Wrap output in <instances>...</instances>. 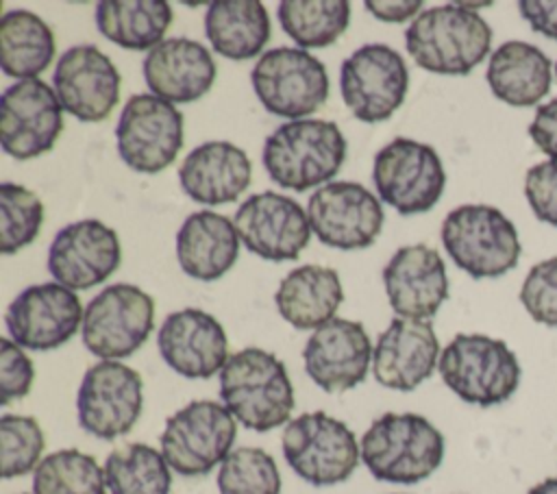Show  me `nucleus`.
<instances>
[{
    "instance_id": "412c9836",
    "label": "nucleus",
    "mask_w": 557,
    "mask_h": 494,
    "mask_svg": "<svg viewBox=\"0 0 557 494\" xmlns=\"http://www.w3.org/2000/svg\"><path fill=\"white\" fill-rule=\"evenodd\" d=\"M372 344L361 322L333 318L318 326L302 348L305 370L329 394L352 390L368 376Z\"/></svg>"
},
{
    "instance_id": "393cba45",
    "label": "nucleus",
    "mask_w": 557,
    "mask_h": 494,
    "mask_svg": "<svg viewBox=\"0 0 557 494\" xmlns=\"http://www.w3.org/2000/svg\"><path fill=\"white\" fill-rule=\"evenodd\" d=\"M150 94L168 102H194L202 98L215 81V61L211 52L187 37L163 39L154 46L141 65Z\"/></svg>"
},
{
    "instance_id": "ddd939ff",
    "label": "nucleus",
    "mask_w": 557,
    "mask_h": 494,
    "mask_svg": "<svg viewBox=\"0 0 557 494\" xmlns=\"http://www.w3.org/2000/svg\"><path fill=\"white\" fill-rule=\"evenodd\" d=\"M144 381L122 361L94 363L78 387L76 413L83 431L98 440L126 435L141 416Z\"/></svg>"
},
{
    "instance_id": "4468645a",
    "label": "nucleus",
    "mask_w": 557,
    "mask_h": 494,
    "mask_svg": "<svg viewBox=\"0 0 557 494\" xmlns=\"http://www.w3.org/2000/svg\"><path fill=\"white\" fill-rule=\"evenodd\" d=\"M407 63L385 44L357 48L339 70V89L348 111L368 124L387 120L405 100Z\"/></svg>"
},
{
    "instance_id": "f03ea898",
    "label": "nucleus",
    "mask_w": 557,
    "mask_h": 494,
    "mask_svg": "<svg viewBox=\"0 0 557 494\" xmlns=\"http://www.w3.org/2000/svg\"><path fill=\"white\" fill-rule=\"evenodd\" d=\"M222 405L246 429L265 433L289 420L294 387L285 363L257 346L237 350L220 372Z\"/></svg>"
},
{
    "instance_id": "c85d7f7f",
    "label": "nucleus",
    "mask_w": 557,
    "mask_h": 494,
    "mask_svg": "<svg viewBox=\"0 0 557 494\" xmlns=\"http://www.w3.org/2000/svg\"><path fill=\"white\" fill-rule=\"evenodd\" d=\"M342 300L339 274L324 265H300L287 272L274 294L281 318L300 331H315L333 320Z\"/></svg>"
},
{
    "instance_id": "58836bf2",
    "label": "nucleus",
    "mask_w": 557,
    "mask_h": 494,
    "mask_svg": "<svg viewBox=\"0 0 557 494\" xmlns=\"http://www.w3.org/2000/svg\"><path fill=\"white\" fill-rule=\"evenodd\" d=\"M520 302L535 322L557 329V257L529 270L520 287Z\"/></svg>"
},
{
    "instance_id": "4c0bfd02",
    "label": "nucleus",
    "mask_w": 557,
    "mask_h": 494,
    "mask_svg": "<svg viewBox=\"0 0 557 494\" xmlns=\"http://www.w3.org/2000/svg\"><path fill=\"white\" fill-rule=\"evenodd\" d=\"M44 446V431L35 418L17 413H4L0 418V455L4 479L22 477L35 470L39 466Z\"/></svg>"
},
{
    "instance_id": "6ab92c4d",
    "label": "nucleus",
    "mask_w": 557,
    "mask_h": 494,
    "mask_svg": "<svg viewBox=\"0 0 557 494\" xmlns=\"http://www.w3.org/2000/svg\"><path fill=\"white\" fill-rule=\"evenodd\" d=\"M122 261L117 233L96 218L63 226L48 250V272L67 289H89L104 283Z\"/></svg>"
},
{
    "instance_id": "dca6fc26",
    "label": "nucleus",
    "mask_w": 557,
    "mask_h": 494,
    "mask_svg": "<svg viewBox=\"0 0 557 494\" xmlns=\"http://www.w3.org/2000/svg\"><path fill=\"white\" fill-rule=\"evenodd\" d=\"M63 131V107L57 91L39 78L17 81L0 98L2 150L28 161L48 152Z\"/></svg>"
},
{
    "instance_id": "f704fd0d",
    "label": "nucleus",
    "mask_w": 557,
    "mask_h": 494,
    "mask_svg": "<svg viewBox=\"0 0 557 494\" xmlns=\"http://www.w3.org/2000/svg\"><path fill=\"white\" fill-rule=\"evenodd\" d=\"M104 468L78 448L46 455L33 472L35 494H107Z\"/></svg>"
},
{
    "instance_id": "b1692460",
    "label": "nucleus",
    "mask_w": 557,
    "mask_h": 494,
    "mask_svg": "<svg viewBox=\"0 0 557 494\" xmlns=\"http://www.w3.org/2000/svg\"><path fill=\"white\" fill-rule=\"evenodd\" d=\"M440 355V342L429 320L396 316L374 344L372 372L383 387L411 392L435 372Z\"/></svg>"
},
{
    "instance_id": "4be33fe9",
    "label": "nucleus",
    "mask_w": 557,
    "mask_h": 494,
    "mask_svg": "<svg viewBox=\"0 0 557 494\" xmlns=\"http://www.w3.org/2000/svg\"><path fill=\"white\" fill-rule=\"evenodd\" d=\"M161 359L181 376L209 379L228 361V337L207 311L187 307L170 313L157 333Z\"/></svg>"
},
{
    "instance_id": "9b49d317",
    "label": "nucleus",
    "mask_w": 557,
    "mask_h": 494,
    "mask_svg": "<svg viewBox=\"0 0 557 494\" xmlns=\"http://www.w3.org/2000/svg\"><path fill=\"white\" fill-rule=\"evenodd\" d=\"M372 181L383 202L400 215L429 211L444 194L446 172L429 144L396 137L374 155Z\"/></svg>"
},
{
    "instance_id": "6e6552de",
    "label": "nucleus",
    "mask_w": 557,
    "mask_h": 494,
    "mask_svg": "<svg viewBox=\"0 0 557 494\" xmlns=\"http://www.w3.org/2000/svg\"><path fill=\"white\" fill-rule=\"evenodd\" d=\"M235 416L215 400H191L165 420L159 437L168 466L183 477L209 474L231 455Z\"/></svg>"
},
{
    "instance_id": "423d86ee",
    "label": "nucleus",
    "mask_w": 557,
    "mask_h": 494,
    "mask_svg": "<svg viewBox=\"0 0 557 494\" xmlns=\"http://www.w3.org/2000/svg\"><path fill=\"white\" fill-rule=\"evenodd\" d=\"M442 244L472 279H492L518 265L522 246L513 222L490 205H461L442 222Z\"/></svg>"
},
{
    "instance_id": "473e14b6",
    "label": "nucleus",
    "mask_w": 557,
    "mask_h": 494,
    "mask_svg": "<svg viewBox=\"0 0 557 494\" xmlns=\"http://www.w3.org/2000/svg\"><path fill=\"white\" fill-rule=\"evenodd\" d=\"M111 494H170L172 474L161 450L133 442L109 453L104 461Z\"/></svg>"
},
{
    "instance_id": "37998d69",
    "label": "nucleus",
    "mask_w": 557,
    "mask_h": 494,
    "mask_svg": "<svg viewBox=\"0 0 557 494\" xmlns=\"http://www.w3.org/2000/svg\"><path fill=\"white\" fill-rule=\"evenodd\" d=\"M518 9L535 33L557 41V0H522Z\"/></svg>"
},
{
    "instance_id": "c9c22d12",
    "label": "nucleus",
    "mask_w": 557,
    "mask_h": 494,
    "mask_svg": "<svg viewBox=\"0 0 557 494\" xmlns=\"http://www.w3.org/2000/svg\"><path fill=\"white\" fill-rule=\"evenodd\" d=\"M220 494H281V474L274 457L257 446H242L220 464Z\"/></svg>"
},
{
    "instance_id": "79ce46f5",
    "label": "nucleus",
    "mask_w": 557,
    "mask_h": 494,
    "mask_svg": "<svg viewBox=\"0 0 557 494\" xmlns=\"http://www.w3.org/2000/svg\"><path fill=\"white\" fill-rule=\"evenodd\" d=\"M529 135L546 157L557 161V98L537 107Z\"/></svg>"
},
{
    "instance_id": "5701e85b",
    "label": "nucleus",
    "mask_w": 557,
    "mask_h": 494,
    "mask_svg": "<svg viewBox=\"0 0 557 494\" xmlns=\"http://www.w3.org/2000/svg\"><path fill=\"white\" fill-rule=\"evenodd\" d=\"M383 285L398 318L429 320L448 298L444 259L426 244L398 248L383 268Z\"/></svg>"
},
{
    "instance_id": "aec40b11",
    "label": "nucleus",
    "mask_w": 557,
    "mask_h": 494,
    "mask_svg": "<svg viewBox=\"0 0 557 494\" xmlns=\"http://www.w3.org/2000/svg\"><path fill=\"white\" fill-rule=\"evenodd\" d=\"M120 72L111 59L91 44L67 48L52 72L57 98L81 122L104 120L120 100Z\"/></svg>"
},
{
    "instance_id": "2f4dec72",
    "label": "nucleus",
    "mask_w": 557,
    "mask_h": 494,
    "mask_svg": "<svg viewBox=\"0 0 557 494\" xmlns=\"http://www.w3.org/2000/svg\"><path fill=\"white\" fill-rule=\"evenodd\" d=\"M52 28L33 11H4L0 20V65L7 76L37 78L54 57Z\"/></svg>"
},
{
    "instance_id": "9d476101",
    "label": "nucleus",
    "mask_w": 557,
    "mask_h": 494,
    "mask_svg": "<svg viewBox=\"0 0 557 494\" xmlns=\"http://www.w3.org/2000/svg\"><path fill=\"white\" fill-rule=\"evenodd\" d=\"M154 326V300L131 283H115L94 296L83 313V344L104 359H124L144 346Z\"/></svg>"
},
{
    "instance_id": "a18cd8bd",
    "label": "nucleus",
    "mask_w": 557,
    "mask_h": 494,
    "mask_svg": "<svg viewBox=\"0 0 557 494\" xmlns=\"http://www.w3.org/2000/svg\"><path fill=\"white\" fill-rule=\"evenodd\" d=\"M527 494H557V477H548L533 485Z\"/></svg>"
},
{
    "instance_id": "a211bd4d",
    "label": "nucleus",
    "mask_w": 557,
    "mask_h": 494,
    "mask_svg": "<svg viewBox=\"0 0 557 494\" xmlns=\"http://www.w3.org/2000/svg\"><path fill=\"white\" fill-rule=\"evenodd\" d=\"M233 224L239 242L268 261L296 259L311 237L307 211L294 198L276 192L248 196L237 207Z\"/></svg>"
},
{
    "instance_id": "f8f14e48",
    "label": "nucleus",
    "mask_w": 557,
    "mask_h": 494,
    "mask_svg": "<svg viewBox=\"0 0 557 494\" xmlns=\"http://www.w3.org/2000/svg\"><path fill=\"white\" fill-rule=\"evenodd\" d=\"M115 139L117 155L131 170L157 174L183 148V113L154 94H135L122 107Z\"/></svg>"
},
{
    "instance_id": "bb28decb",
    "label": "nucleus",
    "mask_w": 557,
    "mask_h": 494,
    "mask_svg": "<svg viewBox=\"0 0 557 494\" xmlns=\"http://www.w3.org/2000/svg\"><path fill=\"white\" fill-rule=\"evenodd\" d=\"M239 255L235 224L215 211H196L176 233V259L181 270L198 281H215L226 274Z\"/></svg>"
},
{
    "instance_id": "ea45409f",
    "label": "nucleus",
    "mask_w": 557,
    "mask_h": 494,
    "mask_svg": "<svg viewBox=\"0 0 557 494\" xmlns=\"http://www.w3.org/2000/svg\"><path fill=\"white\" fill-rule=\"evenodd\" d=\"M35 381V366L13 339H0V403L7 407L24 398Z\"/></svg>"
},
{
    "instance_id": "7ed1b4c3",
    "label": "nucleus",
    "mask_w": 557,
    "mask_h": 494,
    "mask_svg": "<svg viewBox=\"0 0 557 494\" xmlns=\"http://www.w3.org/2000/svg\"><path fill=\"white\" fill-rule=\"evenodd\" d=\"M346 159V139L335 122L292 120L272 131L261 150L268 176L296 192L331 183Z\"/></svg>"
},
{
    "instance_id": "f257e3e1",
    "label": "nucleus",
    "mask_w": 557,
    "mask_h": 494,
    "mask_svg": "<svg viewBox=\"0 0 557 494\" xmlns=\"http://www.w3.org/2000/svg\"><path fill=\"white\" fill-rule=\"evenodd\" d=\"M492 28L468 4L420 11L405 30L409 57L426 72L466 76L490 52Z\"/></svg>"
},
{
    "instance_id": "7c9ffc66",
    "label": "nucleus",
    "mask_w": 557,
    "mask_h": 494,
    "mask_svg": "<svg viewBox=\"0 0 557 494\" xmlns=\"http://www.w3.org/2000/svg\"><path fill=\"white\" fill-rule=\"evenodd\" d=\"M172 20L174 11L165 0H102L96 4L98 30L128 50L159 46Z\"/></svg>"
},
{
    "instance_id": "a19ab883",
    "label": "nucleus",
    "mask_w": 557,
    "mask_h": 494,
    "mask_svg": "<svg viewBox=\"0 0 557 494\" xmlns=\"http://www.w3.org/2000/svg\"><path fill=\"white\" fill-rule=\"evenodd\" d=\"M524 196L537 220L557 229V161L548 159L529 168Z\"/></svg>"
},
{
    "instance_id": "c756f323",
    "label": "nucleus",
    "mask_w": 557,
    "mask_h": 494,
    "mask_svg": "<svg viewBox=\"0 0 557 494\" xmlns=\"http://www.w3.org/2000/svg\"><path fill=\"white\" fill-rule=\"evenodd\" d=\"M205 35L218 54L246 61L268 44L270 17L257 0H215L205 13Z\"/></svg>"
},
{
    "instance_id": "49530a36",
    "label": "nucleus",
    "mask_w": 557,
    "mask_h": 494,
    "mask_svg": "<svg viewBox=\"0 0 557 494\" xmlns=\"http://www.w3.org/2000/svg\"><path fill=\"white\" fill-rule=\"evenodd\" d=\"M555 74H557V63H555Z\"/></svg>"
},
{
    "instance_id": "cd10ccee",
    "label": "nucleus",
    "mask_w": 557,
    "mask_h": 494,
    "mask_svg": "<svg viewBox=\"0 0 557 494\" xmlns=\"http://www.w3.org/2000/svg\"><path fill=\"white\" fill-rule=\"evenodd\" d=\"M485 81L498 100L531 107L550 91V59L527 41H505L492 52Z\"/></svg>"
},
{
    "instance_id": "a878e982",
    "label": "nucleus",
    "mask_w": 557,
    "mask_h": 494,
    "mask_svg": "<svg viewBox=\"0 0 557 494\" xmlns=\"http://www.w3.org/2000/svg\"><path fill=\"white\" fill-rule=\"evenodd\" d=\"M252 165L248 155L231 141H205L196 146L178 168L183 192L200 205L235 202L250 185Z\"/></svg>"
},
{
    "instance_id": "e433bc0d",
    "label": "nucleus",
    "mask_w": 557,
    "mask_h": 494,
    "mask_svg": "<svg viewBox=\"0 0 557 494\" xmlns=\"http://www.w3.org/2000/svg\"><path fill=\"white\" fill-rule=\"evenodd\" d=\"M44 224V205L26 187L0 185V252L13 255L28 246Z\"/></svg>"
},
{
    "instance_id": "c03bdc74",
    "label": "nucleus",
    "mask_w": 557,
    "mask_h": 494,
    "mask_svg": "<svg viewBox=\"0 0 557 494\" xmlns=\"http://www.w3.org/2000/svg\"><path fill=\"white\" fill-rule=\"evenodd\" d=\"M363 7H366L376 20L398 24V22H405V20H409L411 15H416V13L420 11L422 2H420V0H409V2H400V0H394V2H392V0H383V2H379V0H366Z\"/></svg>"
},
{
    "instance_id": "39448f33",
    "label": "nucleus",
    "mask_w": 557,
    "mask_h": 494,
    "mask_svg": "<svg viewBox=\"0 0 557 494\" xmlns=\"http://www.w3.org/2000/svg\"><path fill=\"white\" fill-rule=\"evenodd\" d=\"M437 370L453 394L479 407L509 400L522 374L513 350L481 333H457L442 350Z\"/></svg>"
},
{
    "instance_id": "1a4fd4ad",
    "label": "nucleus",
    "mask_w": 557,
    "mask_h": 494,
    "mask_svg": "<svg viewBox=\"0 0 557 494\" xmlns=\"http://www.w3.org/2000/svg\"><path fill=\"white\" fill-rule=\"evenodd\" d=\"M250 83L268 113L289 120L315 113L329 98L326 67L302 48L278 46L263 52Z\"/></svg>"
},
{
    "instance_id": "72a5a7b5",
    "label": "nucleus",
    "mask_w": 557,
    "mask_h": 494,
    "mask_svg": "<svg viewBox=\"0 0 557 494\" xmlns=\"http://www.w3.org/2000/svg\"><path fill=\"white\" fill-rule=\"evenodd\" d=\"M278 24L305 48L331 46L350 22V4L346 0H283L278 2Z\"/></svg>"
},
{
    "instance_id": "0eeeda50",
    "label": "nucleus",
    "mask_w": 557,
    "mask_h": 494,
    "mask_svg": "<svg viewBox=\"0 0 557 494\" xmlns=\"http://www.w3.org/2000/svg\"><path fill=\"white\" fill-rule=\"evenodd\" d=\"M281 444L289 468L315 487L346 481L361 457L355 433L326 411H309L289 420Z\"/></svg>"
},
{
    "instance_id": "f3484780",
    "label": "nucleus",
    "mask_w": 557,
    "mask_h": 494,
    "mask_svg": "<svg viewBox=\"0 0 557 494\" xmlns=\"http://www.w3.org/2000/svg\"><path fill=\"white\" fill-rule=\"evenodd\" d=\"M78 296L61 283H39L22 289L4 313L11 339L28 350H52L83 326Z\"/></svg>"
},
{
    "instance_id": "2eb2a0df",
    "label": "nucleus",
    "mask_w": 557,
    "mask_h": 494,
    "mask_svg": "<svg viewBox=\"0 0 557 494\" xmlns=\"http://www.w3.org/2000/svg\"><path fill=\"white\" fill-rule=\"evenodd\" d=\"M307 218L315 237L339 250L372 246L385 220L379 198L352 181H331L318 187L307 202Z\"/></svg>"
},
{
    "instance_id": "20e7f679",
    "label": "nucleus",
    "mask_w": 557,
    "mask_h": 494,
    "mask_svg": "<svg viewBox=\"0 0 557 494\" xmlns=\"http://www.w3.org/2000/svg\"><path fill=\"white\" fill-rule=\"evenodd\" d=\"M361 459L379 481L413 485L444 459V435L418 413H383L361 437Z\"/></svg>"
}]
</instances>
